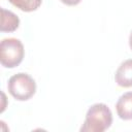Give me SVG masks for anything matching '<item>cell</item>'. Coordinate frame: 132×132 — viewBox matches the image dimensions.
Instances as JSON below:
<instances>
[{
	"instance_id": "1",
	"label": "cell",
	"mask_w": 132,
	"mask_h": 132,
	"mask_svg": "<svg viewBox=\"0 0 132 132\" xmlns=\"http://www.w3.org/2000/svg\"><path fill=\"white\" fill-rule=\"evenodd\" d=\"M112 124V113L104 103H96L90 106L85 122L80 128L84 132H103Z\"/></svg>"
},
{
	"instance_id": "3",
	"label": "cell",
	"mask_w": 132,
	"mask_h": 132,
	"mask_svg": "<svg viewBox=\"0 0 132 132\" xmlns=\"http://www.w3.org/2000/svg\"><path fill=\"white\" fill-rule=\"evenodd\" d=\"M25 50L18 38H4L0 43V62L6 68H14L23 61Z\"/></svg>"
},
{
	"instance_id": "6",
	"label": "cell",
	"mask_w": 132,
	"mask_h": 132,
	"mask_svg": "<svg viewBox=\"0 0 132 132\" xmlns=\"http://www.w3.org/2000/svg\"><path fill=\"white\" fill-rule=\"evenodd\" d=\"M20 19L10 10L1 8V26L0 30L2 32H13L19 28Z\"/></svg>"
},
{
	"instance_id": "4",
	"label": "cell",
	"mask_w": 132,
	"mask_h": 132,
	"mask_svg": "<svg viewBox=\"0 0 132 132\" xmlns=\"http://www.w3.org/2000/svg\"><path fill=\"white\" fill-rule=\"evenodd\" d=\"M116 82L123 88L132 87V59L124 61L116 71Z\"/></svg>"
},
{
	"instance_id": "5",
	"label": "cell",
	"mask_w": 132,
	"mask_h": 132,
	"mask_svg": "<svg viewBox=\"0 0 132 132\" xmlns=\"http://www.w3.org/2000/svg\"><path fill=\"white\" fill-rule=\"evenodd\" d=\"M116 109L122 120H132V92H127L118 99Z\"/></svg>"
},
{
	"instance_id": "8",
	"label": "cell",
	"mask_w": 132,
	"mask_h": 132,
	"mask_svg": "<svg viewBox=\"0 0 132 132\" xmlns=\"http://www.w3.org/2000/svg\"><path fill=\"white\" fill-rule=\"evenodd\" d=\"M62 3L69 5V6H73V5H77L81 0H60Z\"/></svg>"
},
{
	"instance_id": "7",
	"label": "cell",
	"mask_w": 132,
	"mask_h": 132,
	"mask_svg": "<svg viewBox=\"0 0 132 132\" xmlns=\"http://www.w3.org/2000/svg\"><path fill=\"white\" fill-rule=\"evenodd\" d=\"M8 1L16 8L26 12L36 10L41 5L42 2V0H8Z\"/></svg>"
},
{
	"instance_id": "9",
	"label": "cell",
	"mask_w": 132,
	"mask_h": 132,
	"mask_svg": "<svg viewBox=\"0 0 132 132\" xmlns=\"http://www.w3.org/2000/svg\"><path fill=\"white\" fill-rule=\"evenodd\" d=\"M129 45H130V48L132 50V31H131L130 36H129Z\"/></svg>"
},
{
	"instance_id": "2",
	"label": "cell",
	"mask_w": 132,
	"mask_h": 132,
	"mask_svg": "<svg viewBox=\"0 0 132 132\" xmlns=\"http://www.w3.org/2000/svg\"><path fill=\"white\" fill-rule=\"evenodd\" d=\"M7 89L13 98L19 101H26L35 94L36 82L29 74L20 72L8 79Z\"/></svg>"
}]
</instances>
